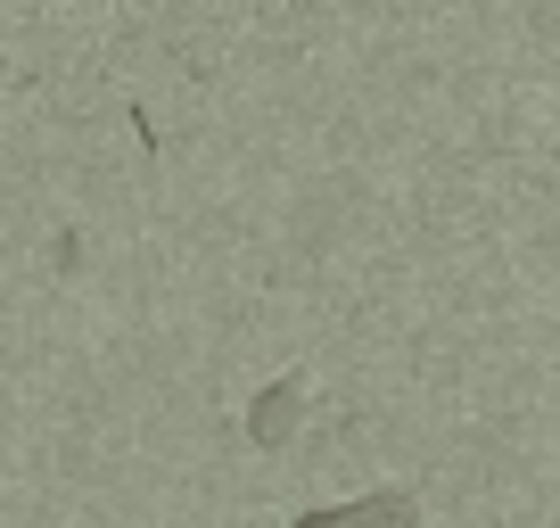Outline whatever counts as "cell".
Returning <instances> with one entry per match:
<instances>
[{
	"label": "cell",
	"mask_w": 560,
	"mask_h": 528,
	"mask_svg": "<svg viewBox=\"0 0 560 528\" xmlns=\"http://www.w3.org/2000/svg\"><path fill=\"white\" fill-rule=\"evenodd\" d=\"M298 422H305V371H280L256 405H247V438H256V446H289Z\"/></svg>",
	"instance_id": "1"
},
{
	"label": "cell",
	"mask_w": 560,
	"mask_h": 528,
	"mask_svg": "<svg viewBox=\"0 0 560 528\" xmlns=\"http://www.w3.org/2000/svg\"><path fill=\"white\" fill-rule=\"evenodd\" d=\"M330 520H420V504H412L404 487H380V495H354V504L305 512V528H330Z\"/></svg>",
	"instance_id": "2"
}]
</instances>
